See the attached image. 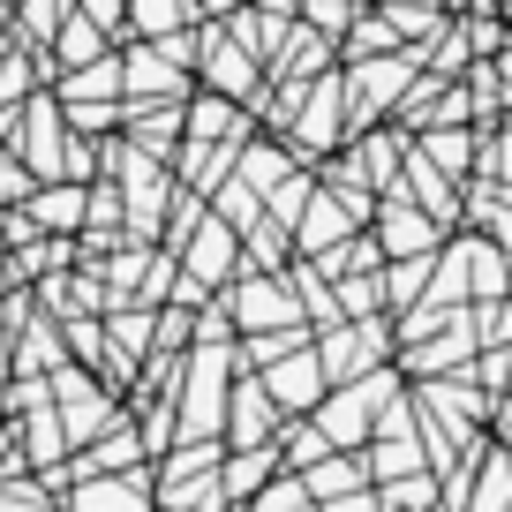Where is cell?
Listing matches in <instances>:
<instances>
[{"label":"cell","instance_id":"6da1fadb","mask_svg":"<svg viewBox=\"0 0 512 512\" xmlns=\"http://www.w3.org/2000/svg\"><path fill=\"white\" fill-rule=\"evenodd\" d=\"M369 241H377L384 264H407V256H437L445 249V226H437L430 211H415L407 196H384V204L369 211Z\"/></svg>","mask_w":512,"mask_h":512},{"label":"cell","instance_id":"7a4b0ae2","mask_svg":"<svg viewBox=\"0 0 512 512\" xmlns=\"http://www.w3.org/2000/svg\"><path fill=\"white\" fill-rule=\"evenodd\" d=\"M384 347H392V332H384V317H362V324H332V332L317 339V369H324V384H354V377H369V369L384 362Z\"/></svg>","mask_w":512,"mask_h":512},{"label":"cell","instance_id":"3957f363","mask_svg":"<svg viewBox=\"0 0 512 512\" xmlns=\"http://www.w3.org/2000/svg\"><path fill=\"white\" fill-rule=\"evenodd\" d=\"M287 128H294V144H302V151H332L339 136H347V83H339L332 68H324L317 83H302Z\"/></svg>","mask_w":512,"mask_h":512},{"label":"cell","instance_id":"277c9868","mask_svg":"<svg viewBox=\"0 0 512 512\" xmlns=\"http://www.w3.org/2000/svg\"><path fill=\"white\" fill-rule=\"evenodd\" d=\"M264 400H272L279 415H309V407L324 400V369H317V347H309V339H302V347H287V354L272 362Z\"/></svg>","mask_w":512,"mask_h":512},{"label":"cell","instance_id":"5b68a950","mask_svg":"<svg viewBox=\"0 0 512 512\" xmlns=\"http://www.w3.org/2000/svg\"><path fill=\"white\" fill-rule=\"evenodd\" d=\"M196 61H204V83L226 98V106H234V98H256V53H249V46L204 31V38H196Z\"/></svg>","mask_w":512,"mask_h":512},{"label":"cell","instance_id":"8992f818","mask_svg":"<svg viewBox=\"0 0 512 512\" xmlns=\"http://www.w3.org/2000/svg\"><path fill=\"white\" fill-rule=\"evenodd\" d=\"M415 159H430L445 181H467V174H475V159H482V128H422Z\"/></svg>","mask_w":512,"mask_h":512},{"label":"cell","instance_id":"52a82bcc","mask_svg":"<svg viewBox=\"0 0 512 512\" xmlns=\"http://www.w3.org/2000/svg\"><path fill=\"white\" fill-rule=\"evenodd\" d=\"M460 512H512V452L505 445H482L475 452V475H467Z\"/></svg>","mask_w":512,"mask_h":512},{"label":"cell","instance_id":"ba28073f","mask_svg":"<svg viewBox=\"0 0 512 512\" xmlns=\"http://www.w3.org/2000/svg\"><path fill=\"white\" fill-rule=\"evenodd\" d=\"M362 482H369V475H362V460H347V452H324L317 467H302V490L317 497V505H332V497H354Z\"/></svg>","mask_w":512,"mask_h":512},{"label":"cell","instance_id":"9c48e42d","mask_svg":"<svg viewBox=\"0 0 512 512\" xmlns=\"http://www.w3.org/2000/svg\"><path fill=\"white\" fill-rule=\"evenodd\" d=\"M294 317V294L279 287V279H241V324H287Z\"/></svg>","mask_w":512,"mask_h":512},{"label":"cell","instance_id":"30bf717a","mask_svg":"<svg viewBox=\"0 0 512 512\" xmlns=\"http://www.w3.org/2000/svg\"><path fill=\"white\" fill-rule=\"evenodd\" d=\"M287 174H294V159L279 144H249V151H241V189H249V196H272Z\"/></svg>","mask_w":512,"mask_h":512},{"label":"cell","instance_id":"8fae6325","mask_svg":"<svg viewBox=\"0 0 512 512\" xmlns=\"http://www.w3.org/2000/svg\"><path fill=\"white\" fill-rule=\"evenodd\" d=\"M189 16H196L189 0H128V23H136L151 46H159V38H181V23H189Z\"/></svg>","mask_w":512,"mask_h":512},{"label":"cell","instance_id":"7c38bea8","mask_svg":"<svg viewBox=\"0 0 512 512\" xmlns=\"http://www.w3.org/2000/svg\"><path fill=\"white\" fill-rule=\"evenodd\" d=\"M347 53H354V61H377V53H400V38H392L384 16H354L347 23Z\"/></svg>","mask_w":512,"mask_h":512},{"label":"cell","instance_id":"4fadbf2b","mask_svg":"<svg viewBox=\"0 0 512 512\" xmlns=\"http://www.w3.org/2000/svg\"><path fill=\"white\" fill-rule=\"evenodd\" d=\"M234 106H226V98H196V106H189V136H196V144H211V136H234Z\"/></svg>","mask_w":512,"mask_h":512},{"label":"cell","instance_id":"5bb4252c","mask_svg":"<svg viewBox=\"0 0 512 512\" xmlns=\"http://www.w3.org/2000/svg\"><path fill=\"white\" fill-rule=\"evenodd\" d=\"M61 61H76V68L106 61V38H98V31H91L83 16H68V23H61Z\"/></svg>","mask_w":512,"mask_h":512},{"label":"cell","instance_id":"9a60e30c","mask_svg":"<svg viewBox=\"0 0 512 512\" xmlns=\"http://www.w3.org/2000/svg\"><path fill=\"white\" fill-rule=\"evenodd\" d=\"M226 264H234V226H219V219H211V226H204V241H196V279L226 272Z\"/></svg>","mask_w":512,"mask_h":512},{"label":"cell","instance_id":"2e32d148","mask_svg":"<svg viewBox=\"0 0 512 512\" xmlns=\"http://www.w3.org/2000/svg\"><path fill=\"white\" fill-rule=\"evenodd\" d=\"M272 415H279V407L264 400V384H249V392H241V407H234V437H241V445H249V437H264V430H272Z\"/></svg>","mask_w":512,"mask_h":512},{"label":"cell","instance_id":"e0dca14e","mask_svg":"<svg viewBox=\"0 0 512 512\" xmlns=\"http://www.w3.org/2000/svg\"><path fill=\"white\" fill-rule=\"evenodd\" d=\"M272 460H279V452H264V445H256V452H241V460L226 467V490H234V497L264 490V475H272Z\"/></svg>","mask_w":512,"mask_h":512},{"label":"cell","instance_id":"ac0fdd59","mask_svg":"<svg viewBox=\"0 0 512 512\" xmlns=\"http://www.w3.org/2000/svg\"><path fill=\"white\" fill-rule=\"evenodd\" d=\"M76 211H83V196H76V189H46V196H31V219H38V226H76Z\"/></svg>","mask_w":512,"mask_h":512},{"label":"cell","instance_id":"d6986e66","mask_svg":"<svg viewBox=\"0 0 512 512\" xmlns=\"http://www.w3.org/2000/svg\"><path fill=\"white\" fill-rule=\"evenodd\" d=\"M31 166H38V174L61 166V159H53V106H31Z\"/></svg>","mask_w":512,"mask_h":512},{"label":"cell","instance_id":"ffe728a7","mask_svg":"<svg viewBox=\"0 0 512 512\" xmlns=\"http://www.w3.org/2000/svg\"><path fill=\"white\" fill-rule=\"evenodd\" d=\"M76 16L91 23L98 38H106V31H121V16H128V8H121V0H76Z\"/></svg>","mask_w":512,"mask_h":512},{"label":"cell","instance_id":"44dd1931","mask_svg":"<svg viewBox=\"0 0 512 512\" xmlns=\"http://www.w3.org/2000/svg\"><path fill=\"white\" fill-rule=\"evenodd\" d=\"M76 512H136V490H91Z\"/></svg>","mask_w":512,"mask_h":512},{"label":"cell","instance_id":"7402d4cb","mask_svg":"<svg viewBox=\"0 0 512 512\" xmlns=\"http://www.w3.org/2000/svg\"><path fill=\"white\" fill-rule=\"evenodd\" d=\"M324 512H384V505H377V497H369V490H354V497H332V505H324Z\"/></svg>","mask_w":512,"mask_h":512},{"label":"cell","instance_id":"603a6c76","mask_svg":"<svg viewBox=\"0 0 512 512\" xmlns=\"http://www.w3.org/2000/svg\"><path fill=\"white\" fill-rule=\"evenodd\" d=\"M196 16H241V8H249V0H189Z\"/></svg>","mask_w":512,"mask_h":512},{"label":"cell","instance_id":"cb8c5ba5","mask_svg":"<svg viewBox=\"0 0 512 512\" xmlns=\"http://www.w3.org/2000/svg\"><path fill=\"white\" fill-rule=\"evenodd\" d=\"M490 422H497V445L512 452V400H497V415H490Z\"/></svg>","mask_w":512,"mask_h":512},{"label":"cell","instance_id":"d4e9b609","mask_svg":"<svg viewBox=\"0 0 512 512\" xmlns=\"http://www.w3.org/2000/svg\"><path fill=\"white\" fill-rule=\"evenodd\" d=\"M377 8H445V0H377Z\"/></svg>","mask_w":512,"mask_h":512},{"label":"cell","instance_id":"484cf974","mask_svg":"<svg viewBox=\"0 0 512 512\" xmlns=\"http://www.w3.org/2000/svg\"><path fill=\"white\" fill-rule=\"evenodd\" d=\"M497 23H505V31H512V0H497Z\"/></svg>","mask_w":512,"mask_h":512},{"label":"cell","instance_id":"4316f807","mask_svg":"<svg viewBox=\"0 0 512 512\" xmlns=\"http://www.w3.org/2000/svg\"><path fill=\"white\" fill-rule=\"evenodd\" d=\"M16 512H53V505H16Z\"/></svg>","mask_w":512,"mask_h":512},{"label":"cell","instance_id":"83f0119b","mask_svg":"<svg viewBox=\"0 0 512 512\" xmlns=\"http://www.w3.org/2000/svg\"><path fill=\"white\" fill-rule=\"evenodd\" d=\"M505 400H512V384H505Z\"/></svg>","mask_w":512,"mask_h":512}]
</instances>
